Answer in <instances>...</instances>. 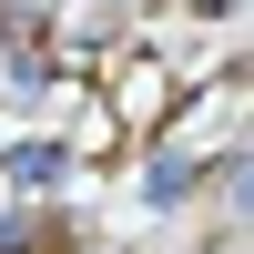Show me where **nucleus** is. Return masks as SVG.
Masks as SVG:
<instances>
[{"instance_id": "nucleus-1", "label": "nucleus", "mask_w": 254, "mask_h": 254, "mask_svg": "<svg viewBox=\"0 0 254 254\" xmlns=\"http://www.w3.org/2000/svg\"><path fill=\"white\" fill-rule=\"evenodd\" d=\"M0 173H10V193H61V183H71V142H10V153H0Z\"/></svg>"}]
</instances>
